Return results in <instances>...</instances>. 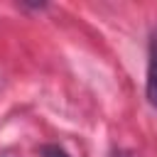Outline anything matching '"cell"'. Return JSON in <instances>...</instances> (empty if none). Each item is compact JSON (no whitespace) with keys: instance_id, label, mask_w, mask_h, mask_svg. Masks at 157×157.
I'll use <instances>...</instances> for the list:
<instances>
[{"instance_id":"cell-1","label":"cell","mask_w":157,"mask_h":157,"mask_svg":"<svg viewBox=\"0 0 157 157\" xmlns=\"http://www.w3.org/2000/svg\"><path fill=\"white\" fill-rule=\"evenodd\" d=\"M147 101L157 108V44L150 49V61H147V83H145Z\"/></svg>"},{"instance_id":"cell-2","label":"cell","mask_w":157,"mask_h":157,"mask_svg":"<svg viewBox=\"0 0 157 157\" xmlns=\"http://www.w3.org/2000/svg\"><path fill=\"white\" fill-rule=\"evenodd\" d=\"M42 157H71L66 150H61L59 145H44L42 147Z\"/></svg>"}]
</instances>
